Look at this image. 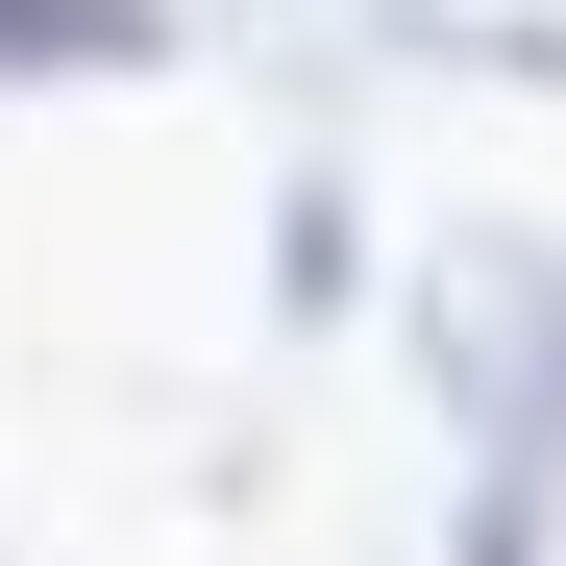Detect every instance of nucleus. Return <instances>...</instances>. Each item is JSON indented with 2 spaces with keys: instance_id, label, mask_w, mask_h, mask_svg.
I'll return each instance as SVG.
<instances>
[{
  "instance_id": "obj_1",
  "label": "nucleus",
  "mask_w": 566,
  "mask_h": 566,
  "mask_svg": "<svg viewBox=\"0 0 566 566\" xmlns=\"http://www.w3.org/2000/svg\"><path fill=\"white\" fill-rule=\"evenodd\" d=\"M395 345L468 443V493H566V222H443L395 271Z\"/></svg>"
},
{
  "instance_id": "obj_2",
  "label": "nucleus",
  "mask_w": 566,
  "mask_h": 566,
  "mask_svg": "<svg viewBox=\"0 0 566 566\" xmlns=\"http://www.w3.org/2000/svg\"><path fill=\"white\" fill-rule=\"evenodd\" d=\"M369 50H395V74H517V99H566V0H369Z\"/></svg>"
},
{
  "instance_id": "obj_3",
  "label": "nucleus",
  "mask_w": 566,
  "mask_h": 566,
  "mask_svg": "<svg viewBox=\"0 0 566 566\" xmlns=\"http://www.w3.org/2000/svg\"><path fill=\"white\" fill-rule=\"evenodd\" d=\"M74 74H172V0H0V99H74Z\"/></svg>"
},
{
  "instance_id": "obj_4",
  "label": "nucleus",
  "mask_w": 566,
  "mask_h": 566,
  "mask_svg": "<svg viewBox=\"0 0 566 566\" xmlns=\"http://www.w3.org/2000/svg\"><path fill=\"white\" fill-rule=\"evenodd\" d=\"M345 271H369V247H345V172H296V198H271V321H321Z\"/></svg>"
},
{
  "instance_id": "obj_5",
  "label": "nucleus",
  "mask_w": 566,
  "mask_h": 566,
  "mask_svg": "<svg viewBox=\"0 0 566 566\" xmlns=\"http://www.w3.org/2000/svg\"><path fill=\"white\" fill-rule=\"evenodd\" d=\"M443 566H566V493H443Z\"/></svg>"
}]
</instances>
